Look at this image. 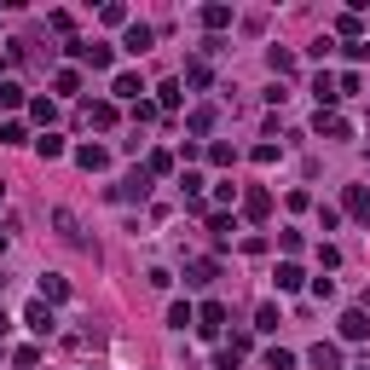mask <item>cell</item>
I'll list each match as a JSON object with an SVG mask.
<instances>
[{"label": "cell", "mask_w": 370, "mask_h": 370, "mask_svg": "<svg viewBox=\"0 0 370 370\" xmlns=\"http://www.w3.org/2000/svg\"><path fill=\"white\" fill-rule=\"evenodd\" d=\"M53 232H58V237H64V243H70V249H93L87 237H82V220H75L70 208H53Z\"/></svg>", "instance_id": "cell-1"}, {"label": "cell", "mask_w": 370, "mask_h": 370, "mask_svg": "<svg viewBox=\"0 0 370 370\" xmlns=\"http://www.w3.org/2000/svg\"><path fill=\"white\" fill-rule=\"evenodd\" d=\"M24 324H29V330H35V335H53V324H58V318H53V307H46V301H29V313H24Z\"/></svg>", "instance_id": "cell-2"}, {"label": "cell", "mask_w": 370, "mask_h": 370, "mask_svg": "<svg viewBox=\"0 0 370 370\" xmlns=\"http://www.w3.org/2000/svg\"><path fill=\"white\" fill-rule=\"evenodd\" d=\"M220 324H226V307H220V301H203V307H197V330L203 335H220Z\"/></svg>", "instance_id": "cell-3"}, {"label": "cell", "mask_w": 370, "mask_h": 370, "mask_svg": "<svg viewBox=\"0 0 370 370\" xmlns=\"http://www.w3.org/2000/svg\"><path fill=\"white\" fill-rule=\"evenodd\" d=\"M342 335H347V342H364V335H370V313H364V307L342 313Z\"/></svg>", "instance_id": "cell-4"}, {"label": "cell", "mask_w": 370, "mask_h": 370, "mask_svg": "<svg viewBox=\"0 0 370 370\" xmlns=\"http://www.w3.org/2000/svg\"><path fill=\"white\" fill-rule=\"evenodd\" d=\"M313 99H318V110H324V104H335V99H342V82H335V75L324 70V75L313 82Z\"/></svg>", "instance_id": "cell-5"}, {"label": "cell", "mask_w": 370, "mask_h": 370, "mask_svg": "<svg viewBox=\"0 0 370 370\" xmlns=\"http://www.w3.org/2000/svg\"><path fill=\"white\" fill-rule=\"evenodd\" d=\"M75 163H82L87 174H99V168H110V151H104V145H82V151H75Z\"/></svg>", "instance_id": "cell-6"}, {"label": "cell", "mask_w": 370, "mask_h": 370, "mask_svg": "<svg viewBox=\"0 0 370 370\" xmlns=\"http://www.w3.org/2000/svg\"><path fill=\"white\" fill-rule=\"evenodd\" d=\"M307 359H313L318 370H342V347H335V342H318V347L307 353Z\"/></svg>", "instance_id": "cell-7"}, {"label": "cell", "mask_w": 370, "mask_h": 370, "mask_svg": "<svg viewBox=\"0 0 370 370\" xmlns=\"http://www.w3.org/2000/svg\"><path fill=\"white\" fill-rule=\"evenodd\" d=\"M342 203H347V214H353V220H370V191H364V185H347V197H342Z\"/></svg>", "instance_id": "cell-8"}, {"label": "cell", "mask_w": 370, "mask_h": 370, "mask_svg": "<svg viewBox=\"0 0 370 370\" xmlns=\"http://www.w3.org/2000/svg\"><path fill=\"white\" fill-rule=\"evenodd\" d=\"M249 353V335H232L226 347H220V370H237V359Z\"/></svg>", "instance_id": "cell-9"}, {"label": "cell", "mask_w": 370, "mask_h": 370, "mask_svg": "<svg viewBox=\"0 0 370 370\" xmlns=\"http://www.w3.org/2000/svg\"><path fill=\"white\" fill-rule=\"evenodd\" d=\"M243 214L249 220H266L272 214V197H266V191H243Z\"/></svg>", "instance_id": "cell-10"}, {"label": "cell", "mask_w": 370, "mask_h": 370, "mask_svg": "<svg viewBox=\"0 0 370 370\" xmlns=\"http://www.w3.org/2000/svg\"><path fill=\"white\" fill-rule=\"evenodd\" d=\"M318 133L324 139H347V122L335 116V110H318Z\"/></svg>", "instance_id": "cell-11"}, {"label": "cell", "mask_w": 370, "mask_h": 370, "mask_svg": "<svg viewBox=\"0 0 370 370\" xmlns=\"http://www.w3.org/2000/svg\"><path fill=\"white\" fill-rule=\"evenodd\" d=\"M151 41H156V35H151V29H145V24H127V41H122V46H127V53L139 58V53H145V46H151Z\"/></svg>", "instance_id": "cell-12"}, {"label": "cell", "mask_w": 370, "mask_h": 370, "mask_svg": "<svg viewBox=\"0 0 370 370\" xmlns=\"http://www.w3.org/2000/svg\"><path fill=\"white\" fill-rule=\"evenodd\" d=\"M87 122H93V127H110V122H116V104H110V99H93V104H87Z\"/></svg>", "instance_id": "cell-13"}, {"label": "cell", "mask_w": 370, "mask_h": 370, "mask_svg": "<svg viewBox=\"0 0 370 370\" xmlns=\"http://www.w3.org/2000/svg\"><path fill=\"white\" fill-rule=\"evenodd\" d=\"M168 324H174V330L197 324V307H191V301H174V307H168Z\"/></svg>", "instance_id": "cell-14"}, {"label": "cell", "mask_w": 370, "mask_h": 370, "mask_svg": "<svg viewBox=\"0 0 370 370\" xmlns=\"http://www.w3.org/2000/svg\"><path fill=\"white\" fill-rule=\"evenodd\" d=\"M145 191H151V174H133L127 185H116V197H122V203H133V197H145Z\"/></svg>", "instance_id": "cell-15"}, {"label": "cell", "mask_w": 370, "mask_h": 370, "mask_svg": "<svg viewBox=\"0 0 370 370\" xmlns=\"http://www.w3.org/2000/svg\"><path fill=\"white\" fill-rule=\"evenodd\" d=\"M64 295H70V284H64L58 272H46L41 278V301H64Z\"/></svg>", "instance_id": "cell-16"}, {"label": "cell", "mask_w": 370, "mask_h": 370, "mask_svg": "<svg viewBox=\"0 0 370 370\" xmlns=\"http://www.w3.org/2000/svg\"><path fill=\"white\" fill-rule=\"evenodd\" d=\"M110 93H116V99H133V104H139V93H145V87H139V75H116V87H110Z\"/></svg>", "instance_id": "cell-17"}, {"label": "cell", "mask_w": 370, "mask_h": 370, "mask_svg": "<svg viewBox=\"0 0 370 370\" xmlns=\"http://www.w3.org/2000/svg\"><path fill=\"white\" fill-rule=\"evenodd\" d=\"M203 24L208 29H226L232 24V6H203Z\"/></svg>", "instance_id": "cell-18"}, {"label": "cell", "mask_w": 370, "mask_h": 370, "mask_svg": "<svg viewBox=\"0 0 370 370\" xmlns=\"http://www.w3.org/2000/svg\"><path fill=\"white\" fill-rule=\"evenodd\" d=\"M208 278H214V261H191L185 266V284H208Z\"/></svg>", "instance_id": "cell-19"}, {"label": "cell", "mask_w": 370, "mask_h": 370, "mask_svg": "<svg viewBox=\"0 0 370 370\" xmlns=\"http://www.w3.org/2000/svg\"><path fill=\"white\" fill-rule=\"evenodd\" d=\"M266 370H295V353H289V347H272V353H266Z\"/></svg>", "instance_id": "cell-20"}, {"label": "cell", "mask_w": 370, "mask_h": 370, "mask_svg": "<svg viewBox=\"0 0 370 370\" xmlns=\"http://www.w3.org/2000/svg\"><path fill=\"white\" fill-rule=\"evenodd\" d=\"M278 289H284V295H289V289H301V266L284 261V266H278Z\"/></svg>", "instance_id": "cell-21"}, {"label": "cell", "mask_w": 370, "mask_h": 370, "mask_svg": "<svg viewBox=\"0 0 370 370\" xmlns=\"http://www.w3.org/2000/svg\"><path fill=\"white\" fill-rule=\"evenodd\" d=\"M208 232H214L220 243H232V214H208Z\"/></svg>", "instance_id": "cell-22"}, {"label": "cell", "mask_w": 370, "mask_h": 370, "mask_svg": "<svg viewBox=\"0 0 370 370\" xmlns=\"http://www.w3.org/2000/svg\"><path fill=\"white\" fill-rule=\"evenodd\" d=\"M0 104L18 110V104H24V87H18V82H0Z\"/></svg>", "instance_id": "cell-23"}, {"label": "cell", "mask_w": 370, "mask_h": 370, "mask_svg": "<svg viewBox=\"0 0 370 370\" xmlns=\"http://www.w3.org/2000/svg\"><path fill=\"white\" fill-rule=\"evenodd\" d=\"M35 151L53 163V156H64V139H58V133H46V139H35Z\"/></svg>", "instance_id": "cell-24"}, {"label": "cell", "mask_w": 370, "mask_h": 370, "mask_svg": "<svg viewBox=\"0 0 370 370\" xmlns=\"http://www.w3.org/2000/svg\"><path fill=\"white\" fill-rule=\"evenodd\" d=\"M12 364H18V370H35V364H41V347H18V353H12Z\"/></svg>", "instance_id": "cell-25"}, {"label": "cell", "mask_w": 370, "mask_h": 370, "mask_svg": "<svg viewBox=\"0 0 370 370\" xmlns=\"http://www.w3.org/2000/svg\"><path fill=\"white\" fill-rule=\"evenodd\" d=\"M185 82H191V87H208V64H203V58L185 64Z\"/></svg>", "instance_id": "cell-26"}, {"label": "cell", "mask_w": 370, "mask_h": 370, "mask_svg": "<svg viewBox=\"0 0 370 370\" xmlns=\"http://www.w3.org/2000/svg\"><path fill=\"white\" fill-rule=\"evenodd\" d=\"M53 87H58V93H75V87H82V75H75V70H58Z\"/></svg>", "instance_id": "cell-27"}, {"label": "cell", "mask_w": 370, "mask_h": 370, "mask_svg": "<svg viewBox=\"0 0 370 370\" xmlns=\"http://www.w3.org/2000/svg\"><path fill=\"white\" fill-rule=\"evenodd\" d=\"M214 127V110H191V133H208Z\"/></svg>", "instance_id": "cell-28"}, {"label": "cell", "mask_w": 370, "mask_h": 370, "mask_svg": "<svg viewBox=\"0 0 370 370\" xmlns=\"http://www.w3.org/2000/svg\"><path fill=\"white\" fill-rule=\"evenodd\" d=\"M29 116H35V122H53L58 110H53V99H35V104H29Z\"/></svg>", "instance_id": "cell-29"}, {"label": "cell", "mask_w": 370, "mask_h": 370, "mask_svg": "<svg viewBox=\"0 0 370 370\" xmlns=\"http://www.w3.org/2000/svg\"><path fill=\"white\" fill-rule=\"evenodd\" d=\"M255 330H278V307H261V313H255Z\"/></svg>", "instance_id": "cell-30"}, {"label": "cell", "mask_w": 370, "mask_h": 370, "mask_svg": "<svg viewBox=\"0 0 370 370\" xmlns=\"http://www.w3.org/2000/svg\"><path fill=\"white\" fill-rule=\"evenodd\" d=\"M0 255H6V232H0Z\"/></svg>", "instance_id": "cell-31"}, {"label": "cell", "mask_w": 370, "mask_h": 370, "mask_svg": "<svg viewBox=\"0 0 370 370\" xmlns=\"http://www.w3.org/2000/svg\"><path fill=\"white\" fill-rule=\"evenodd\" d=\"M0 335H6V313H0Z\"/></svg>", "instance_id": "cell-32"}]
</instances>
